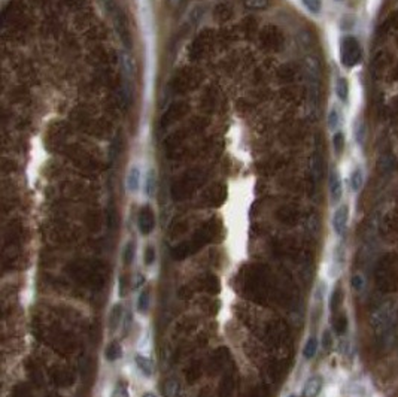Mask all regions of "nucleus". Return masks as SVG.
Segmentation results:
<instances>
[{"label":"nucleus","mask_w":398,"mask_h":397,"mask_svg":"<svg viewBox=\"0 0 398 397\" xmlns=\"http://www.w3.org/2000/svg\"><path fill=\"white\" fill-rule=\"evenodd\" d=\"M363 60V48L353 36H345L340 41V61L345 67H355Z\"/></svg>","instance_id":"nucleus-1"},{"label":"nucleus","mask_w":398,"mask_h":397,"mask_svg":"<svg viewBox=\"0 0 398 397\" xmlns=\"http://www.w3.org/2000/svg\"><path fill=\"white\" fill-rule=\"evenodd\" d=\"M104 3V8L109 11V14L112 15L114 18V26H115V30L118 33V36L121 38L123 44L130 48L131 47V38H130V30H128V23H127V18L124 15V12L118 8L115 0H103Z\"/></svg>","instance_id":"nucleus-2"},{"label":"nucleus","mask_w":398,"mask_h":397,"mask_svg":"<svg viewBox=\"0 0 398 397\" xmlns=\"http://www.w3.org/2000/svg\"><path fill=\"white\" fill-rule=\"evenodd\" d=\"M348 223H349V206L348 205H340L337 206V209L334 211L333 215V230L337 236H345L346 230H348Z\"/></svg>","instance_id":"nucleus-3"},{"label":"nucleus","mask_w":398,"mask_h":397,"mask_svg":"<svg viewBox=\"0 0 398 397\" xmlns=\"http://www.w3.org/2000/svg\"><path fill=\"white\" fill-rule=\"evenodd\" d=\"M137 224H139V230L142 235H149L154 227H155V216L152 209L147 205L143 206L139 212V218H137Z\"/></svg>","instance_id":"nucleus-4"},{"label":"nucleus","mask_w":398,"mask_h":397,"mask_svg":"<svg viewBox=\"0 0 398 397\" xmlns=\"http://www.w3.org/2000/svg\"><path fill=\"white\" fill-rule=\"evenodd\" d=\"M330 197H331V203L337 205L342 200L343 196V184H342V176L339 173L337 169H333L330 172Z\"/></svg>","instance_id":"nucleus-5"},{"label":"nucleus","mask_w":398,"mask_h":397,"mask_svg":"<svg viewBox=\"0 0 398 397\" xmlns=\"http://www.w3.org/2000/svg\"><path fill=\"white\" fill-rule=\"evenodd\" d=\"M392 321V309L389 306H382L380 309H377L373 317H372V324L374 330H385Z\"/></svg>","instance_id":"nucleus-6"},{"label":"nucleus","mask_w":398,"mask_h":397,"mask_svg":"<svg viewBox=\"0 0 398 397\" xmlns=\"http://www.w3.org/2000/svg\"><path fill=\"white\" fill-rule=\"evenodd\" d=\"M322 385H323V381L321 376L318 375H313L310 376L306 384H304V388H303V397H316L321 390H322Z\"/></svg>","instance_id":"nucleus-7"},{"label":"nucleus","mask_w":398,"mask_h":397,"mask_svg":"<svg viewBox=\"0 0 398 397\" xmlns=\"http://www.w3.org/2000/svg\"><path fill=\"white\" fill-rule=\"evenodd\" d=\"M140 178H142V173H140V169L134 164L128 169V173H127V178H125V187L130 193H136L139 191L140 188Z\"/></svg>","instance_id":"nucleus-8"},{"label":"nucleus","mask_w":398,"mask_h":397,"mask_svg":"<svg viewBox=\"0 0 398 397\" xmlns=\"http://www.w3.org/2000/svg\"><path fill=\"white\" fill-rule=\"evenodd\" d=\"M349 185H350V190L352 193H359L361 188L364 185V170L361 169L359 166H356L350 176H349Z\"/></svg>","instance_id":"nucleus-9"},{"label":"nucleus","mask_w":398,"mask_h":397,"mask_svg":"<svg viewBox=\"0 0 398 397\" xmlns=\"http://www.w3.org/2000/svg\"><path fill=\"white\" fill-rule=\"evenodd\" d=\"M123 306L120 303H117L112 311H111V315H109V326H111V332H115L120 326H121V321H123Z\"/></svg>","instance_id":"nucleus-10"},{"label":"nucleus","mask_w":398,"mask_h":397,"mask_svg":"<svg viewBox=\"0 0 398 397\" xmlns=\"http://www.w3.org/2000/svg\"><path fill=\"white\" fill-rule=\"evenodd\" d=\"M145 193L147 196L152 197L155 194V190H157V175H155V170L154 169H149L148 173H147V178H145Z\"/></svg>","instance_id":"nucleus-11"},{"label":"nucleus","mask_w":398,"mask_h":397,"mask_svg":"<svg viewBox=\"0 0 398 397\" xmlns=\"http://www.w3.org/2000/svg\"><path fill=\"white\" fill-rule=\"evenodd\" d=\"M134 362H136V366L137 369L147 376L149 378L152 375V363H151V360L147 358V357H143V355H136L134 357Z\"/></svg>","instance_id":"nucleus-12"},{"label":"nucleus","mask_w":398,"mask_h":397,"mask_svg":"<svg viewBox=\"0 0 398 397\" xmlns=\"http://www.w3.org/2000/svg\"><path fill=\"white\" fill-rule=\"evenodd\" d=\"M336 94H337L340 102H343V103L348 102V99H349V84H348L346 78H343V77L337 78V81H336Z\"/></svg>","instance_id":"nucleus-13"},{"label":"nucleus","mask_w":398,"mask_h":397,"mask_svg":"<svg viewBox=\"0 0 398 397\" xmlns=\"http://www.w3.org/2000/svg\"><path fill=\"white\" fill-rule=\"evenodd\" d=\"M348 393L352 397H369L370 396L367 385H364L363 382H350L348 387Z\"/></svg>","instance_id":"nucleus-14"},{"label":"nucleus","mask_w":398,"mask_h":397,"mask_svg":"<svg viewBox=\"0 0 398 397\" xmlns=\"http://www.w3.org/2000/svg\"><path fill=\"white\" fill-rule=\"evenodd\" d=\"M163 393H164L166 397H179V394H180V384L176 379L170 378V379H167L164 382Z\"/></svg>","instance_id":"nucleus-15"},{"label":"nucleus","mask_w":398,"mask_h":397,"mask_svg":"<svg viewBox=\"0 0 398 397\" xmlns=\"http://www.w3.org/2000/svg\"><path fill=\"white\" fill-rule=\"evenodd\" d=\"M318 346H319L318 339H316L315 336H310V338L307 339L304 348H303V357H304L306 360L315 358V355H316V352H318Z\"/></svg>","instance_id":"nucleus-16"},{"label":"nucleus","mask_w":398,"mask_h":397,"mask_svg":"<svg viewBox=\"0 0 398 397\" xmlns=\"http://www.w3.org/2000/svg\"><path fill=\"white\" fill-rule=\"evenodd\" d=\"M121 355H123V348L118 342H111L104 351V357L109 360V362H115V360L121 358Z\"/></svg>","instance_id":"nucleus-17"},{"label":"nucleus","mask_w":398,"mask_h":397,"mask_svg":"<svg viewBox=\"0 0 398 397\" xmlns=\"http://www.w3.org/2000/svg\"><path fill=\"white\" fill-rule=\"evenodd\" d=\"M149 302H151V293L149 290H143L137 299V309L139 312L145 314L148 309H149Z\"/></svg>","instance_id":"nucleus-18"},{"label":"nucleus","mask_w":398,"mask_h":397,"mask_svg":"<svg viewBox=\"0 0 398 397\" xmlns=\"http://www.w3.org/2000/svg\"><path fill=\"white\" fill-rule=\"evenodd\" d=\"M342 124V115H340V111L337 109V107H333V109L330 111L328 114V127L334 132L340 127Z\"/></svg>","instance_id":"nucleus-19"},{"label":"nucleus","mask_w":398,"mask_h":397,"mask_svg":"<svg viewBox=\"0 0 398 397\" xmlns=\"http://www.w3.org/2000/svg\"><path fill=\"white\" fill-rule=\"evenodd\" d=\"M245 8L250 11H263L269 6V0H242Z\"/></svg>","instance_id":"nucleus-20"},{"label":"nucleus","mask_w":398,"mask_h":397,"mask_svg":"<svg viewBox=\"0 0 398 397\" xmlns=\"http://www.w3.org/2000/svg\"><path fill=\"white\" fill-rule=\"evenodd\" d=\"M343 263H345V249H343V246L340 245V246H337V248L334 249V257H333V267L337 269V273L342 270Z\"/></svg>","instance_id":"nucleus-21"},{"label":"nucleus","mask_w":398,"mask_h":397,"mask_svg":"<svg viewBox=\"0 0 398 397\" xmlns=\"http://www.w3.org/2000/svg\"><path fill=\"white\" fill-rule=\"evenodd\" d=\"M134 254H136V242L130 240L124 248V263H125V266H130L133 263Z\"/></svg>","instance_id":"nucleus-22"},{"label":"nucleus","mask_w":398,"mask_h":397,"mask_svg":"<svg viewBox=\"0 0 398 397\" xmlns=\"http://www.w3.org/2000/svg\"><path fill=\"white\" fill-rule=\"evenodd\" d=\"M333 147H334V151L337 153V156H340L343 153V148H345V134L342 132H336L334 136H333Z\"/></svg>","instance_id":"nucleus-23"},{"label":"nucleus","mask_w":398,"mask_h":397,"mask_svg":"<svg viewBox=\"0 0 398 397\" xmlns=\"http://www.w3.org/2000/svg\"><path fill=\"white\" fill-rule=\"evenodd\" d=\"M350 285L355 291H363L364 288H366V278L364 275H361V273H355L350 279Z\"/></svg>","instance_id":"nucleus-24"},{"label":"nucleus","mask_w":398,"mask_h":397,"mask_svg":"<svg viewBox=\"0 0 398 397\" xmlns=\"http://www.w3.org/2000/svg\"><path fill=\"white\" fill-rule=\"evenodd\" d=\"M301 2H303L304 8L315 15H318L322 9V0H301Z\"/></svg>","instance_id":"nucleus-25"},{"label":"nucleus","mask_w":398,"mask_h":397,"mask_svg":"<svg viewBox=\"0 0 398 397\" xmlns=\"http://www.w3.org/2000/svg\"><path fill=\"white\" fill-rule=\"evenodd\" d=\"M364 134H366V132H364V123H363V120H358L355 123V139H356V142L359 143V145L364 142Z\"/></svg>","instance_id":"nucleus-26"},{"label":"nucleus","mask_w":398,"mask_h":397,"mask_svg":"<svg viewBox=\"0 0 398 397\" xmlns=\"http://www.w3.org/2000/svg\"><path fill=\"white\" fill-rule=\"evenodd\" d=\"M325 291H327V284H325L323 281L318 282L316 285V291H315V300L316 303H321L325 297Z\"/></svg>","instance_id":"nucleus-27"},{"label":"nucleus","mask_w":398,"mask_h":397,"mask_svg":"<svg viewBox=\"0 0 398 397\" xmlns=\"http://www.w3.org/2000/svg\"><path fill=\"white\" fill-rule=\"evenodd\" d=\"M336 333L337 335H343L345 332H346V329H348V318L345 317V315H340L339 318H337V321H336Z\"/></svg>","instance_id":"nucleus-28"},{"label":"nucleus","mask_w":398,"mask_h":397,"mask_svg":"<svg viewBox=\"0 0 398 397\" xmlns=\"http://www.w3.org/2000/svg\"><path fill=\"white\" fill-rule=\"evenodd\" d=\"M143 259H145V263H147V266H151L155 262V249H154V246H151V245L147 246V249H145Z\"/></svg>","instance_id":"nucleus-29"},{"label":"nucleus","mask_w":398,"mask_h":397,"mask_svg":"<svg viewBox=\"0 0 398 397\" xmlns=\"http://www.w3.org/2000/svg\"><path fill=\"white\" fill-rule=\"evenodd\" d=\"M340 300H342V291H340V288H336V291L331 294V299H330V309L336 311L337 306L340 305Z\"/></svg>","instance_id":"nucleus-30"},{"label":"nucleus","mask_w":398,"mask_h":397,"mask_svg":"<svg viewBox=\"0 0 398 397\" xmlns=\"http://www.w3.org/2000/svg\"><path fill=\"white\" fill-rule=\"evenodd\" d=\"M331 344H333V338H331V332L330 330H325L322 333V346L325 349H330L331 348Z\"/></svg>","instance_id":"nucleus-31"},{"label":"nucleus","mask_w":398,"mask_h":397,"mask_svg":"<svg viewBox=\"0 0 398 397\" xmlns=\"http://www.w3.org/2000/svg\"><path fill=\"white\" fill-rule=\"evenodd\" d=\"M131 322H133V312L131 311H127L125 312V317H124V329H123V333L127 335L130 327H131Z\"/></svg>","instance_id":"nucleus-32"},{"label":"nucleus","mask_w":398,"mask_h":397,"mask_svg":"<svg viewBox=\"0 0 398 397\" xmlns=\"http://www.w3.org/2000/svg\"><path fill=\"white\" fill-rule=\"evenodd\" d=\"M145 282H147V276H145V275H142V273H137V275L134 276L133 288H142Z\"/></svg>","instance_id":"nucleus-33"},{"label":"nucleus","mask_w":398,"mask_h":397,"mask_svg":"<svg viewBox=\"0 0 398 397\" xmlns=\"http://www.w3.org/2000/svg\"><path fill=\"white\" fill-rule=\"evenodd\" d=\"M142 397H158V396H157L155 393H151V391H148V393H145V394H143Z\"/></svg>","instance_id":"nucleus-34"}]
</instances>
